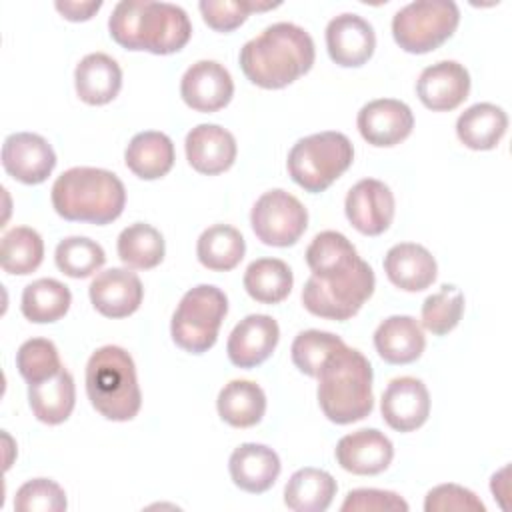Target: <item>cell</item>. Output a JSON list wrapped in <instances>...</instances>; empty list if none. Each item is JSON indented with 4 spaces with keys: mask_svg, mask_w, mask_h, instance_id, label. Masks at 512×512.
Returning <instances> with one entry per match:
<instances>
[{
    "mask_svg": "<svg viewBox=\"0 0 512 512\" xmlns=\"http://www.w3.org/2000/svg\"><path fill=\"white\" fill-rule=\"evenodd\" d=\"M354 160V146L346 134L326 130L300 138L288 152L290 178L306 192H324Z\"/></svg>",
    "mask_w": 512,
    "mask_h": 512,
    "instance_id": "obj_6",
    "label": "cell"
},
{
    "mask_svg": "<svg viewBox=\"0 0 512 512\" xmlns=\"http://www.w3.org/2000/svg\"><path fill=\"white\" fill-rule=\"evenodd\" d=\"M280 340L278 322L268 314H248L228 336L226 352L234 366L254 368L268 360Z\"/></svg>",
    "mask_w": 512,
    "mask_h": 512,
    "instance_id": "obj_18",
    "label": "cell"
},
{
    "mask_svg": "<svg viewBox=\"0 0 512 512\" xmlns=\"http://www.w3.org/2000/svg\"><path fill=\"white\" fill-rule=\"evenodd\" d=\"M4 170L22 184H42L56 166L54 148L34 132H14L2 144Z\"/></svg>",
    "mask_w": 512,
    "mask_h": 512,
    "instance_id": "obj_12",
    "label": "cell"
},
{
    "mask_svg": "<svg viewBox=\"0 0 512 512\" xmlns=\"http://www.w3.org/2000/svg\"><path fill=\"white\" fill-rule=\"evenodd\" d=\"M380 412L384 422L396 432H412L430 416V394L422 380L400 376L390 380L382 392Z\"/></svg>",
    "mask_w": 512,
    "mask_h": 512,
    "instance_id": "obj_13",
    "label": "cell"
},
{
    "mask_svg": "<svg viewBox=\"0 0 512 512\" xmlns=\"http://www.w3.org/2000/svg\"><path fill=\"white\" fill-rule=\"evenodd\" d=\"M76 94L90 106H102L112 102L122 88V70L118 62L104 54H86L74 70Z\"/></svg>",
    "mask_w": 512,
    "mask_h": 512,
    "instance_id": "obj_24",
    "label": "cell"
},
{
    "mask_svg": "<svg viewBox=\"0 0 512 512\" xmlns=\"http://www.w3.org/2000/svg\"><path fill=\"white\" fill-rule=\"evenodd\" d=\"M52 206L64 220L110 224L126 204L122 180L104 168L74 166L62 172L52 186Z\"/></svg>",
    "mask_w": 512,
    "mask_h": 512,
    "instance_id": "obj_4",
    "label": "cell"
},
{
    "mask_svg": "<svg viewBox=\"0 0 512 512\" xmlns=\"http://www.w3.org/2000/svg\"><path fill=\"white\" fill-rule=\"evenodd\" d=\"M376 286L374 270L360 260L356 268L334 278L310 276L302 288L304 308L320 318L348 320L364 306Z\"/></svg>",
    "mask_w": 512,
    "mask_h": 512,
    "instance_id": "obj_9",
    "label": "cell"
},
{
    "mask_svg": "<svg viewBox=\"0 0 512 512\" xmlns=\"http://www.w3.org/2000/svg\"><path fill=\"white\" fill-rule=\"evenodd\" d=\"M56 10L70 22H84V20H90L100 8H102V2L100 0H92V2H72V0H58L56 4Z\"/></svg>",
    "mask_w": 512,
    "mask_h": 512,
    "instance_id": "obj_45",
    "label": "cell"
},
{
    "mask_svg": "<svg viewBox=\"0 0 512 512\" xmlns=\"http://www.w3.org/2000/svg\"><path fill=\"white\" fill-rule=\"evenodd\" d=\"M342 512H406L408 502L396 492L378 488H356L350 490L340 506Z\"/></svg>",
    "mask_w": 512,
    "mask_h": 512,
    "instance_id": "obj_44",
    "label": "cell"
},
{
    "mask_svg": "<svg viewBox=\"0 0 512 512\" xmlns=\"http://www.w3.org/2000/svg\"><path fill=\"white\" fill-rule=\"evenodd\" d=\"M356 126L368 144L390 148L410 136L414 128V114L410 106L400 100L378 98L360 108Z\"/></svg>",
    "mask_w": 512,
    "mask_h": 512,
    "instance_id": "obj_14",
    "label": "cell"
},
{
    "mask_svg": "<svg viewBox=\"0 0 512 512\" xmlns=\"http://www.w3.org/2000/svg\"><path fill=\"white\" fill-rule=\"evenodd\" d=\"M86 394L104 418L114 422L132 420L142 406L132 356L112 344L98 348L86 364Z\"/></svg>",
    "mask_w": 512,
    "mask_h": 512,
    "instance_id": "obj_5",
    "label": "cell"
},
{
    "mask_svg": "<svg viewBox=\"0 0 512 512\" xmlns=\"http://www.w3.org/2000/svg\"><path fill=\"white\" fill-rule=\"evenodd\" d=\"M218 416L234 428L256 426L266 412V394L252 380L228 382L216 400Z\"/></svg>",
    "mask_w": 512,
    "mask_h": 512,
    "instance_id": "obj_31",
    "label": "cell"
},
{
    "mask_svg": "<svg viewBox=\"0 0 512 512\" xmlns=\"http://www.w3.org/2000/svg\"><path fill=\"white\" fill-rule=\"evenodd\" d=\"M246 252L242 234L228 224H214L206 228L196 242V256L200 264L214 272H228L240 264Z\"/></svg>",
    "mask_w": 512,
    "mask_h": 512,
    "instance_id": "obj_32",
    "label": "cell"
},
{
    "mask_svg": "<svg viewBox=\"0 0 512 512\" xmlns=\"http://www.w3.org/2000/svg\"><path fill=\"white\" fill-rule=\"evenodd\" d=\"M316 58L312 36L292 22H276L240 50L244 76L266 90H278L304 76Z\"/></svg>",
    "mask_w": 512,
    "mask_h": 512,
    "instance_id": "obj_1",
    "label": "cell"
},
{
    "mask_svg": "<svg viewBox=\"0 0 512 512\" xmlns=\"http://www.w3.org/2000/svg\"><path fill=\"white\" fill-rule=\"evenodd\" d=\"M226 312L228 298L220 288L212 284L190 288L172 314V340L190 354L208 352L218 340V330Z\"/></svg>",
    "mask_w": 512,
    "mask_h": 512,
    "instance_id": "obj_7",
    "label": "cell"
},
{
    "mask_svg": "<svg viewBox=\"0 0 512 512\" xmlns=\"http://www.w3.org/2000/svg\"><path fill=\"white\" fill-rule=\"evenodd\" d=\"M460 10L452 0H416L392 18L396 44L410 54H426L442 46L458 28Z\"/></svg>",
    "mask_w": 512,
    "mask_h": 512,
    "instance_id": "obj_8",
    "label": "cell"
},
{
    "mask_svg": "<svg viewBox=\"0 0 512 512\" xmlns=\"http://www.w3.org/2000/svg\"><path fill=\"white\" fill-rule=\"evenodd\" d=\"M44 258L42 236L28 226H14L2 236L0 264L4 272L26 276L32 274Z\"/></svg>",
    "mask_w": 512,
    "mask_h": 512,
    "instance_id": "obj_36",
    "label": "cell"
},
{
    "mask_svg": "<svg viewBox=\"0 0 512 512\" xmlns=\"http://www.w3.org/2000/svg\"><path fill=\"white\" fill-rule=\"evenodd\" d=\"M16 368L28 384L48 380L62 370L58 348L52 340L30 338L16 352Z\"/></svg>",
    "mask_w": 512,
    "mask_h": 512,
    "instance_id": "obj_40",
    "label": "cell"
},
{
    "mask_svg": "<svg viewBox=\"0 0 512 512\" xmlns=\"http://www.w3.org/2000/svg\"><path fill=\"white\" fill-rule=\"evenodd\" d=\"M336 462L352 474L374 476L384 472L392 458L394 446L388 436L376 428H362L346 434L336 444Z\"/></svg>",
    "mask_w": 512,
    "mask_h": 512,
    "instance_id": "obj_19",
    "label": "cell"
},
{
    "mask_svg": "<svg viewBox=\"0 0 512 512\" xmlns=\"http://www.w3.org/2000/svg\"><path fill=\"white\" fill-rule=\"evenodd\" d=\"M384 272L388 280L406 292H420L436 280V260L422 246L414 242H400L384 256Z\"/></svg>",
    "mask_w": 512,
    "mask_h": 512,
    "instance_id": "obj_23",
    "label": "cell"
},
{
    "mask_svg": "<svg viewBox=\"0 0 512 512\" xmlns=\"http://www.w3.org/2000/svg\"><path fill=\"white\" fill-rule=\"evenodd\" d=\"M362 258L358 256L354 244L340 232L324 230L314 236L306 248V264L316 278H334L358 266Z\"/></svg>",
    "mask_w": 512,
    "mask_h": 512,
    "instance_id": "obj_30",
    "label": "cell"
},
{
    "mask_svg": "<svg viewBox=\"0 0 512 512\" xmlns=\"http://www.w3.org/2000/svg\"><path fill=\"white\" fill-rule=\"evenodd\" d=\"M70 304L72 294L66 284L56 278H38L24 288L20 310L30 322L48 324L60 320Z\"/></svg>",
    "mask_w": 512,
    "mask_h": 512,
    "instance_id": "obj_33",
    "label": "cell"
},
{
    "mask_svg": "<svg viewBox=\"0 0 512 512\" xmlns=\"http://www.w3.org/2000/svg\"><path fill=\"white\" fill-rule=\"evenodd\" d=\"M118 258L136 270H150L164 260V238L162 234L144 222L126 226L118 236Z\"/></svg>",
    "mask_w": 512,
    "mask_h": 512,
    "instance_id": "obj_35",
    "label": "cell"
},
{
    "mask_svg": "<svg viewBox=\"0 0 512 512\" xmlns=\"http://www.w3.org/2000/svg\"><path fill=\"white\" fill-rule=\"evenodd\" d=\"M344 346V340L332 332L324 330H304L300 332L290 348L294 366L306 374L316 378L326 358Z\"/></svg>",
    "mask_w": 512,
    "mask_h": 512,
    "instance_id": "obj_39",
    "label": "cell"
},
{
    "mask_svg": "<svg viewBox=\"0 0 512 512\" xmlns=\"http://www.w3.org/2000/svg\"><path fill=\"white\" fill-rule=\"evenodd\" d=\"M108 30L122 48L158 56L182 50L192 36L190 18L180 6L154 0L118 2L110 14Z\"/></svg>",
    "mask_w": 512,
    "mask_h": 512,
    "instance_id": "obj_2",
    "label": "cell"
},
{
    "mask_svg": "<svg viewBox=\"0 0 512 512\" xmlns=\"http://www.w3.org/2000/svg\"><path fill=\"white\" fill-rule=\"evenodd\" d=\"M180 96L196 112H216L232 100L234 82L220 62L198 60L184 72Z\"/></svg>",
    "mask_w": 512,
    "mask_h": 512,
    "instance_id": "obj_15",
    "label": "cell"
},
{
    "mask_svg": "<svg viewBox=\"0 0 512 512\" xmlns=\"http://www.w3.org/2000/svg\"><path fill=\"white\" fill-rule=\"evenodd\" d=\"M294 284L292 270L280 258H258L244 272V288L260 304L282 302Z\"/></svg>",
    "mask_w": 512,
    "mask_h": 512,
    "instance_id": "obj_34",
    "label": "cell"
},
{
    "mask_svg": "<svg viewBox=\"0 0 512 512\" xmlns=\"http://www.w3.org/2000/svg\"><path fill=\"white\" fill-rule=\"evenodd\" d=\"M66 508V492L50 478L28 480L14 496V510L18 512H62Z\"/></svg>",
    "mask_w": 512,
    "mask_h": 512,
    "instance_id": "obj_42",
    "label": "cell"
},
{
    "mask_svg": "<svg viewBox=\"0 0 512 512\" xmlns=\"http://www.w3.org/2000/svg\"><path fill=\"white\" fill-rule=\"evenodd\" d=\"M54 260L60 272L70 278H88L106 262L102 246L86 236H70L58 242Z\"/></svg>",
    "mask_w": 512,
    "mask_h": 512,
    "instance_id": "obj_37",
    "label": "cell"
},
{
    "mask_svg": "<svg viewBox=\"0 0 512 512\" xmlns=\"http://www.w3.org/2000/svg\"><path fill=\"white\" fill-rule=\"evenodd\" d=\"M188 164L206 176L226 172L236 160V140L232 132L218 124H198L186 134Z\"/></svg>",
    "mask_w": 512,
    "mask_h": 512,
    "instance_id": "obj_21",
    "label": "cell"
},
{
    "mask_svg": "<svg viewBox=\"0 0 512 512\" xmlns=\"http://www.w3.org/2000/svg\"><path fill=\"white\" fill-rule=\"evenodd\" d=\"M28 404L36 420L56 426L68 420L76 404V386L72 374L62 370L42 382L28 384Z\"/></svg>",
    "mask_w": 512,
    "mask_h": 512,
    "instance_id": "obj_26",
    "label": "cell"
},
{
    "mask_svg": "<svg viewBox=\"0 0 512 512\" xmlns=\"http://www.w3.org/2000/svg\"><path fill=\"white\" fill-rule=\"evenodd\" d=\"M394 194L392 190L376 180L364 178L356 182L344 200V212L350 224L364 236H380L394 220Z\"/></svg>",
    "mask_w": 512,
    "mask_h": 512,
    "instance_id": "obj_11",
    "label": "cell"
},
{
    "mask_svg": "<svg viewBox=\"0 0 512 512\" xmlns=\"http://www.w3.org/2000/svg\"><path fill=\"white\" fill-rule=\"evenodd\" d=\"M464 312V294L454 284H442L436 294H430L422 304V326L434 336H444L454 330Z\"/></svg>",
    "mask_w": 512,
    "mask_h": 512,
    "instance_id": "obj_38",
    "label": "cell"
},
{
    "mask_svg": "<svg viewBox=\"0 0 512 512\" xmlns=\"http://www.w3.org/2000/svg\"><path fill=\"white\" fill-rule=\"evenodd\" d=\"M326 48L338 66H362L372 58L376 48L374 28L358 14H338L326 26Z\"/></svg>",
    "mask_w": 512,
    "mask_h": 512,
    "instance_id": "obj_16",
    "label": "cell"
},
{
    "mask_svg": "<svg viewBox=\"0 0 512 512\" xmlns=\"http://www.w3.org/2000/svg\"><path fill=\"white\" fill-rule=\"evenodd\" d=\"M470 92V74L456 60H440L424 68L416 82L420 102L434 112L458 108Z\"/></svg>",
    "mask_w": 512,
    "mask_h": 512,
    "instance_id": "obj_17",
    "label": "cell"
},
{
    "mask_svg": "<svg viewBox=\"0 0 512 512\" xmlns=\"http://www.w3.org/2000/svg\"><path fill=\"white\" fill-rule=\"evenodd\" d=\"M424 510L426 512H484L486 506L482 500L468 488L458 486V484H440L432 488L426 494L424 500Z\"/></svg>",
    "mask_w": 512,
    "mask_h": 512,
    "instance_id": "obj_43",
    "label": "cell"
},
{
    "mask_svg": "<svg viewBox=\"0 0 512 512\" xmlns=\"http://www.w3.org/2000/svg\"><path fill=\"white\" fill-rule=\"evenodd\" d=\"M92 306L106 318H126L134 314L144 298L140 278L128 268H108L100 272L90 288Z\"/></svg>",
    "mask_w": 512,
    "mask_h": 512,
    "instance_id": "obj_20",
    "label": "cell"
},
{
    "mask_svg": "<svg viewBox=\"0 0 512 512\" xmlns=\"http://www.w3.org/2000/svg\"><path fill=\"white\" fill-rule=\"evenodd\" d=\"M318 404L334 424H352L374 408L372 366L368 358L350 346L332 352L318 372Z\"/></svg>",
    "mask_w": 512,
    "mask_h": 512,
    "instance_id": "obj_3",
    "label": "cell"
},
{
    "mask_svg": "<svg viewBox=\"0 0 512 512\" xmlns=\"http://www.w3.org/2000/svg\"><path fill=\"white\" fill-rule=\"evenodd\" d=\"M278 6V2L254 0H202L198 4L204 22L216 32H232L246 22L250 12H264Z\"/></svg>",
    "mask_w": 512,
    "mask_h": 512,
    "instance_id": "obj_41",
    "label": "cell"
},
{
    "mask_svg": "<svg viewBox=\"0 0 512 512\" xmlns=\"http://www.w3.org/2000/svg\"><path fill=\"white\" fill-rule=\"evenodd\" d=\"M280 458L278 454L256 442L240 444L228 460V470L232 482L250 494H262L274 486L280 476Z\"/></svg>",
    "mask_w": 512,
    "mask_h": 512,
    "instance_id": "obj_22",
    "label": "cell"
},
{
    "mask_svg": "<svg viewBox=\"0 0 512 512\" xmlns=\"http://www.w3.org/2000/svg\"><path fill=\"white\" fill-rule=\"evenodd\" d=\"M338 484L320 468L296 470L284 488V504L294 512H324L336 496Z\"/></svg>",
    "mask_w": 512,
    "mask_h": 512,
    "instance_id": "obj_29",
    "label": "cell"
},
{
    "mask_svg": "<svg viewBox=\"0 0 512 512\" xmlns=\"http://www.w3.org/2000/svg\"><path fill=\"white\" fill-rule=\"evenodd\" d=\"M508 128L506 112L490 102H478L466 108L456 120V134L470 150H492Z\"/></svg>",
    "mask_w": 512,
    "mask_h": 512,
    "instance_id": "obj_28",
    "label": "cell"
},
{
    "mask_svg": "<svg viewBox=\"0 0 512 512\" xmlns=\"http://www.w3.org/2000/svg\"><path fill=\"white\" fill-rule=\"evenodd\" d=\"M374 348L388 364H410L426 348L422 326L412 316H388L374 332Z\"/></svg>",
    "mask_w": 512,
    "mask_h": 512,
    "instance_id": "obj_25",
    "label": "cell"
},
{
    "mask_svg": "<svg viewBox=\"0 0 512 512\" xmlns=\"http://www.w3.org/2000/svg\"><path fill=\"white\" fill-rule=\"evenodd\" d=\"M124 162L142 180L162 178L174 166V144L164 132H138L126 146Z\"/></svg>",
    "mask_w": 512,
    "mask_h": 512,
    "instance_id": "obj_27",
    "label": "cell"
},
{
    "mask_svg": "<svg viewBox=\"0 0 512 512\" xmlns=\"http://www.w3.org/2000/svg\"><path fill=\"white\" fill-rule=\"evenodd\" d=\"M250 224L266 246L286 248L300 240L308 226V212L290 192L276 188L264 192L250 212Z\"/></svg>",
    "mask_w": 512,
    "mask_h": 512,
    "instance_id": "obj_10",
    "label": "cell"
}]
</instances>
